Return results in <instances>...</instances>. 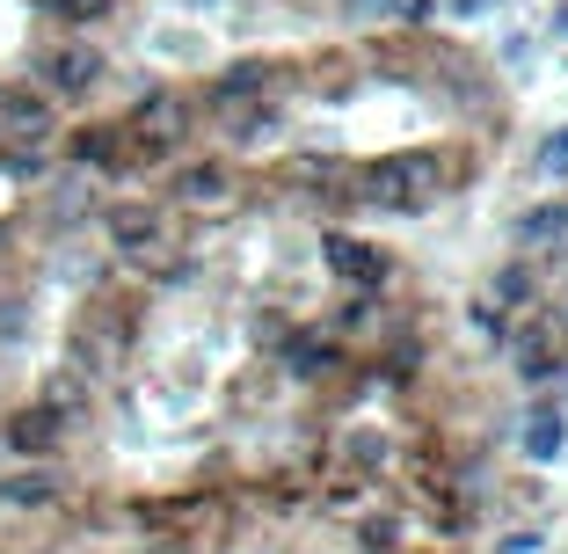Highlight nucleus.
<instances>
[{"label":"nucleus","mask_w":568,"mask_h":554,"mask_svg":"<svg viewBox=\"0 0 568 554\" xmlns=\"http://www.w3.org/2000/svg\"><path fill=\"white\" fill-rule=\"evenodd\" d=\"M95 73H102V59H95L88 44H67V51H51V81H59V88H88Z\"/></svg>","instance_id":"nucleus-3"},{"label":"nucleus","mask_w":568,"mask_h":554,"mask_svg":"<svg viewBox=\"0 0 568 554\" xmlns=\"http://www.w3.org/2000/svg\"><path fill=\"white\" fill-rule=\"evenodd\" d=\"M110 234H118V249H146V241H153V212H118V219H110Z\"/></svg>","instance_id":"nucleus-5"},{"label":"nucleus","mask_w":568,"mask_h":554,"mask_svg":"<svg viewBox=\"0 0 568 554\" xmlns=\"http://www.w3.org/2000/svg\"><path fill=\"white\" fill-rule=\"evenodd\" d=\"M0 124H16V132H44V102L22 95V88H8V95H0Z\"/></svg>","instance_id":"nucleus-4"},{"label":"nucleus","mask_w":568,"mask_h":554,"mask_svg":"<svg viewBox=\"0 0 568 554\" xmlns=\"http://www.w3.org/2000/svg\"><path fill=\"white\" fill-rule=\"evenodd\" d=\"M212 190H219V169H190L183 175V198H212Z\"/></svg>","instance_id":"nucleus-8"},{"label":"nucleus","mask_w":568,"mask_h":554,"mask_svg":"<svg viewBox=\"0 0 568 554\" xmlns=\"http://www.w3.org/2000/svg\"><path fill=\"white\" fill-rule=\"evenodd\" d=\"M59 416H67L59 402H44V409H22V416L8 423V445H16V453H51V445H59Z\"/></svg>","instance_id":"nucleus-2"},{"label":"nucleus","mask_w":568,"mask_h":554,"mask_svg":"<svg viewBox=\"0 0 568 554\" xmlns=\"http://www.w3.org/2000/svg\"><path fill=\"white\" fill-rule=\"evenodd\" d=\"M372 204H394V212H416V204H430L437 190V161L430 153H394V161H379V169L365 175Z\"/></svg>","instance_id":"nucleus-1"},{"label":"nucleus","mask_w":568,"mask_h":554,"mask_svg":"<svg viewBox=\"0 0 568 554\" xmlns=\"http://www.w3.org/2000/svg\"><path fill=\"white\" fill-rule=\"evenodd\" d=\"M335 270H343V278H357V285H365V278H379L372 249H357V241H335Z\"/></svg>","instance_id":"nucleus-6"},{"label":"nucleus","mask_w":568,"mask_h":554,"mask_svg":"<svg viewBox=\"0 0 568 554\" xmlns=\"http://www.w3.org/2000/svg\"><path fill=\"white\" fill-rule=\"evenodd\" d=\"M51 8H67V16H95L102 0H51Z\"/></svg>","instance_id":"nucleus-9"},{"label":"nucleus","mask_w":568,"mask_h":554,"mask_svg":"<svg viewBox=\"0 0 568 554\" xmlns=\"http://www.w3.org/2000/svg\"><path fill=\"white\" fill-rule=\"evenodd\" d=\"M0 496H8V504H44L51 474H16V482H0Z\"/></svg>","instance_id":"nucleus-7"}]
</instances>
